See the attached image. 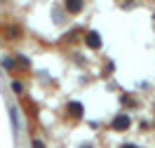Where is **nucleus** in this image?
Instances as JSON below:
<instances>
[{
  "mask_svg": "<svg viewBox=\"0 0 155 148\" xmlns=\"http://www.w3.org/2000/svg\"><path fill=\"white\" fill-rule=\"evenodd\" d=\"M85 45L89 49H101V35H99L97 31H87L85 33Z\"/></svg>",
  "mask_w": 155,
  "mask_h": 148,
  "instance_id": "nucleus-1",
  "label": "nucleus"
},
{
  "mask_svg": "<svg viewBox=\"0 0 155 148\" xmlns=\"http://www.w3.org/2000/svg\"><path fill=\"white\" fill-rule=\"evenodd\" d=\"M64 7L68 10V14H80L85 7V0H64Z\"/></svg>",
  "mask_w": 155,
  "mask_h": 148,
  "instance_id": "nucleus-2",
  "label": "nucleus"
},
{
  "mask_svg": "<svg viewBox=\"0 0 155 148\" xmlns=\"http://www.w3.org/2000/svg\"><path fill=\"white\" fill-rule=\"evenodd\" d=\"M14 64H17V73H26L31 71V59L24 54H14Z\"/></svg>",
  "mask_w": 155,
  "mask_h": 148,
  "instance_id": "nucleus-3",
  "label": "nucleus"
},
{
  "mask_svg": "<svg viewBox=\"0 0 155 148\" xmlns=\"http://www.w3.org/2000/svg\"><path fill=\"white\" fill-rule=\"evenodd\" d=\"M127 127H129V118L125 113H117L113 118V129H127Z\"/></svg>",
  "mask_w": 155,
  "mask_h": 148,
  "instance_id": "nucleus-4",
  "label": "nucleus"
},
{
  "mask_svg": "<svg viewBox=\"0 0 155 148\" xmlns=\"http://www.w3.org/2000/svg\"><path fill=\"white\" fill-rule=\"evenodd\" d=\"M68 115H73V118H82V104H78V101L68 104Z\"/></svg>",
  "mask_w": 155,
  "mask_h": 148,
  "instance_id": "nucleus-5",
  "label": "nucleus"
},
{
  "mask_svg": "<svg viewBox=\"0 0 155 148\" xmlns=\"http://www.w3.org/2000/svg\"><path fill=\"white\" fill-rule=\"evenodd\" d=\"M2 68L10 71V73H17V64H14V57H5V59H2Z\"/></svg>",
  "mask_w": 155,
  "mask_h": 148,
  "instance_id": "nucleus-6",
  "label": "nucleus"
},
{
  "mask_svg": "<svg viewBox=\"0 0 155 148\" xmlns=\"http://www.w3.org/2000/svg\"><path fill=\"white\" fill-rule=\"evenodd\" d=\"M7 38H21V28L19 26H7Z\"/></svg>",
  "mask_w": 155,
  "mask_h": 148,
  "instance_id": "nucleus-7",
  "label": "nucleus"
},
{
  "mask_svg": "<svg viewBox=\"0 0 155 148\" xmlns=\"http://www.w3.org/2000/svg\"><path fill=\"white\" fill-rule=\"evenodd\" d=\"M12 89H14L17 94H24V85H21V80H12Z\"/></svg>",
  "mask_w": 155,
  "mask_h": 148,
  "instance_id": "nucleus-8",
  "label": "nucleus"
},
{
  "mask_svg": "<svg viewBox=\"0 0 155 148\" xmlns=\"http://www.w3.org/2000/svg\"><path fill=\"white\" fill-rule=\"evenodd\" d=\"M33 148H45V143L42 141H33Z\"/></svg>",
  "mask_w": 155,
  "mask_h": 148,
  "instance_id": "nucleus-9",
  "label": "nucleus"
},
{
  "mask_svg": "<svg viewBox=\"0 0 155 148\" xmlns=\"http://www.w3.org/2000/svg\"><path fill=\"white\" fill-rule=\"evenodd\" d=\"M122 148H136V146H132V143H127V146H122Z\"/></svg>",
  "mask_w": 155,
  "mask_h": 148,
  "instance_id": "nucleus-10",
  "label": "nucleus"
},
{
  "mask_svg": "<svg viewBox=\"0 0 155 148\" xmlns=\"http://www.w3.org/2000/svg\"><path fill=\"white\" fill-rule=\"evenodd\" d=\"M82 148H89V146H82Z\"/></svg>",
  "mask_w": 155,
  "mask_h": 148,
  "instance_id": "nucleus-11",
  "label": "nucleus"
}]
</instances>
